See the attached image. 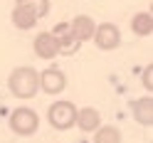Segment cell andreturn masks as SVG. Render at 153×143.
I'll use <instances>...</instances> for the list:
<instances>
[{"mask_svg": "<svg viewBox=\"0 0 153 143\" xmlns=\"http://www.w3.org/2000/svg\"><path fill=\"white\" fill-rule=\"evenodd\" d=\"M7 89L17 99H35L40 91V72L35 67H15L7 77Z\"/></svg>", "mask_w": 153, "mask_h": 143, "instance_id": "1", "label": "cell"}, {"mask_svg": "<svg viewBox=\"0 0 153 143\" xmlns=\"http://www.w3.org/2000/svg\"><path fill=\"white\" fill-rule=\"evenodd\" d=\"M47 121L57 131H69L76 123V104L69 99H57L47 109Z\"/></svg>", "mask_w": 153, "mask_h": 143, "instance_id": "2", "label": "cell"}, {"mask_svg": "<svg viewBox=\"0 0 153 143\" xmlns=\"http://www.w3.org/2000/svg\"><path fill=\"white\" fill-rule=\"evenodd\" d=\"M7 126L15 136H32L37 133L40 128V116H37V111L30 109V106H17L10 111V119H7Z\"/></svg>", "mask_w": 153, "mask_h": 143, "instance_id": "3", "label": "cell"}, {"mask_svg": "<svg viewBox=\"0 0 153 143\" xmlns=\"http://www.w3.org/2000/svg\"><path fill=\"white\" fill-rule=\"evenodd\" d=\"M91 42L97 44L101 52L119 50V47H121V30H119V25H114V22H99L97 27H94Z\"/></svg>", "mask_w": 153, "mask_h": 143, "instance_id": "4", "label": "cell"}, {"mask_svg": "<svg viewBox=\"0 0 153 143\" xmlns=\"http://www.w3.org/2000/svg\"><path fill=\"white\" fill-rule=\"evenodd\" d=\"M67 89V74L59 67H47L40 72V91H45L47 96H57Z\"/></svg>", "mask_w": 153, "mask_h": 143, "instance_id": "5", "label": "cell"}, {"mask_svg": "<svg viewBox=\"0 0 153 143\" xmlns=\"http://www.w3.org/2000/svg\"><path fill=\"white\" fill-rule=\"evenodd\" d=\"M52 35H54V40H57V44H59V54H74L76 50L82 47V42L74 37V32H72V27H69V22H59L54 27V30H50Z\"/></svg>", "mask_w": 153, "mask_h": 143, "instance_id": "6", "label": "cell"}, {"mask_svg": "<svg viewBox=\"0 0 153 143\" xmlns=\"http://www.w3.org/2000/svg\"><path fill=\"white\" fill-rule=\"evenodd\" d=\"M32 52L40 57V59H54L59 54V44H57L52 32H40L32 40Z\"/></svg>", "mask_w": 153, "mask_h": 143, "instance_id": "7", "label": "cell"}, {"mask_svg": "<svg viewBox=\"0 0 153 143\" xmlns=\"http://www.w3.org/2000/svg\"><path fill=\"white\" fill-rule=\"evenodd\" d=\"M76 128H82L84 133H94L99 126H101V113L99 109L94 106H84V109H76Z\"/></svg>", "mask_w": 153, "mask_h": 143, "instance_id": "8", "label": "cell"}, {"mask_svg": "<svg viewBox=\"0 0 153 143\" xmlns=\"http://www.w3.org/2000/svg\"><path fill=\"white\" fill-rule=\"evenodd\" d=\"M69 27H72L74 37L84 44V42H89L91 37H94V27H97V20H94V17H89V15H76L74 20L69 22Z\"/></svg>", "mask_w": 153, "mask_h": 143, "instance_id": "9", "label": "cell"}, {"mask_svg": "<svg viewBox=\"0 0 153 143\" xmlns=\"http://www.w3.org/2000/svg\"><path fill=\"white\" fill-rule=\"evenodd\" d=\"M131 111H133V119H136L141 126L151 128V123H153V99H151V94L131 101Z\"/></svg>", "mask_w": 153, "mask_h": 143, "instance_id": "10", "label": "cell"}, {"mask_svg": "<svg viewBox=\"0 0 153 143\" xmlns=\"http://www.w3.org/2000/svg\"><path fill=\"white\" fill-rule=\"evenodd\" d=\"M10 20H13V25L17 27V30H32V27L40 22V20H37V15H35L32 10H27L25 5H15V7H13Z\"/></svg>", "mask_w": 153, "mask_h": 143, "instance_id": "11", "label": "cell"}, {"mask_svg": "<svg viewBox=\"0 0 153 143\" xmlns=\"http://www.w3.org/2000/svg\"><path fill=\"white\" fill-rule=\"evenodd\" d=\"M131 32L138 37H151L153 32V15L151 13H136L131 17Z\"/></svg>", "mask_w": 153, "mask_h": 143, "instance_id": "12", "label": "cell"}, {"mask_svg": "<svg viewBox=\"0 0 153 143\" xmlns=\"http://www.w3.org/2000/svg\"><path fill=\"white\" fill-rule=\"evenodd\" d=\"M94 143H123V136L121 131L116 126H111V123H106V126H101L94 131Z\"/></svg>", "mask_w": 153, "mask_h": 143, "instance_id": "13", "label": "cell"}, {"mask_svg": "<svg viewBox=\"0 0 153 143\" xmlns=\"http://www.w3.org/2000/svg\"><path fill=\"white\" fill-rule=\"evenodd\" d=\"M15 5H25L27 10H32L37 15V20L47 17V15H50V7H52L50 0H15Z\"/></svg>", "mask_w": 153, "mask_h": 143, "instance_id": "14", "label": "cell"}, {"mask_svg": "<svg viewBox=\"0 0 153 143\" xmlns=\"http://www.w3.org/2000/svg\"><path fill=\"white\" fill-rule=\"evenodd\" d=\"M143 87H146L148 94L153 91V64H148L146 69H143Z\"/></svg>", "mask_w": 153, "mask_h": 143, "instance_id": "15", "label": "cell"}]
</instances>
